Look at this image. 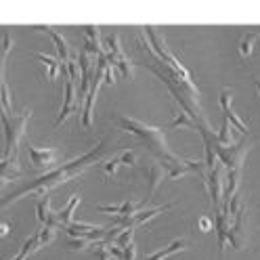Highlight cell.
<instances>
[{"label":"cell","mask_w":260,"mask_h":260,"mask_svg":"<svg viewBox=\"0 0 260 260\" xmlns=\"http://www.w3.org/2000/svg\"><path fill=\"white\" fill-rule=\"evenodd\" d=\"M103 153H105V141H101V143L96 145L94 149H90L86 155L76 157V159L70 161V164H65V166H61V168H57V170H53V172H48V174H42V176L36 178L34 183H29L27 187H23V189H19V191L7 195L5 202H3V208L11 206L13 202H17L19 198H23V195H27V193H34V195H38V198H44L48 189L59 187V185H63V183L72 181V178H76L80 172L88 170L96 159L103 157Z\"/></svg>","instance_id":"cell-1"},{"label":"cell","mask_w":260,"mask_h":260,"mask_svg":"<svg viewBox=\"0 0 260 260\" xmlns=\"http://www.w3.org/2000/svg\"><path fill=\"white\" fill-rule=\"evenodd\" d=\"M113 122H116L120 126V130H124V133L135 135L155 157L161 159V164H164L168 170L174 168V166H178V164H183V159L170 151L168 143L164 139V130H161V128L149 126V124H145V122L128 118V116H113Z\"/></svg>","instance_id":"cell-2"},{"label":"cell","mask_w":260,"mask_h":260,"mask_svg":"<svg viewBox=\"0 0 260 260\" xmlns=\"http://www.w3.org/2000/svg\"><path fill=\"white\" fill-rule=\"evenodd\" d=\"M27 120H29V109H23L19 116H7V113H3V126H5V135H7V145H5L3 157H11L17 153V145L25 133Z\"/></svg>","instance_id":"cell-3"},{"label":"cell","mask_w":260,"mask_h":260,"mask_svg":"<svg viewBox=\"0 0 260 260\" xmlns=\"http://www.w3.org/2000/svg\"><path fill=\"white\" fill-rule=\"evenodd\" d=\"M214 151L222 161V166H226V170H241L243 157H246V151H248V139H243L241 143H233L229 147H222V145L216 143Z\"/></svg>","instance_id":"cell-4"},{"label":"cell","mask_w":260,"mask_h":260,"mask_svg":"<svg viewBox=\"0 0 260 260\" xmlns=\"http://www.w3.org/2000/svg\"><path fill=\"white\" fill-rule=\"evenodd\" d=\"M74 80L68 76L65 78V99H63V107H61V111H59V118L55 120V128H59L65 120H68L72 113L76 111V107L80 105V99H78V94H76V88H74Z\"/></svg>","instance_id":"cell-5"},{"label":"cell","mask_w":260,"mask_h":260,"mask_svg":"<svg viewBox=\"0 0 260 260\" xmlns=\"http://www.w3.org/2000/svg\"><path fill=\"white\" fill-rule=\"evenodd\" d=\"M206 189L212 198V204H214V210H220V200H222V161L208 170V176H206Z\"/></svg>","instance_id":"cell-6"},{"label":"cell","mask_w":260,"mask_h":260,"mask_svg":"<svg viewBox=\"0 0 260 260\" xmlns=\"http://www.w3.org/2000/svg\"><path fill=\"white\" fill-rule=\"evenodd\" d=\"M27 157L31 159L34 168L44 170V168H48V166L55 164L57 151H55V149H42V147H36V145L27 143Z\"/></svg>","instance_id":"cell-7"},{"label":"cell","mask_w":260,"mask_h":260,"mask_svg":"<svg viewBox=\"0 0 260 260\" xmlns=\"http://www.w3.org/2000/svg\"><path fill=\"white\" fill-rule=\"evenodd\" d=\"M143 172H145V176H147V183H149V193H147V200H149L155 193V189L159 187V183L164 181L166 170H164V164H155V161H151V164H147L143 168Z\"/></svg>","instance_id":"cell-8"},{"label":"cell","mask_w":260,"mask_h":260,"mask_svg":"<svg viewBox=\"0 0 260 260\" xmlns=\"http://www.w3.org/2000/svg\"><path fill=\"white\" fill-rule=\"evenodd\" d=\"M19 157L17 153L11 155V157H3V164H0V174H3V183H9V181H17L21 176V170H19Z\"/></svg>","instance_id":"cell-9"},{"label":"cell","mask_w":260,"mask_h":260,"mask_svg":"<svg viewBox=\"0 0 260 260\" xmlns=\"http://www.w3.org/2000/svg\"><path fill=\"white\" fill-rule=\"evenodd\" d=\"M220 105H222V111H224V118L229 120L239 133H243V135H248V126L243 124L239 118H237V113L231 109V92L229 90H224L222 94H220Z\"/></svg>","instance_id":"cell-10"},{"label":"cell","mask_w":260,"mask_h":260,"mask_svg":"<svg viewBox=\"0 0 260 260\" xmlns=\"http://www.w3.org/2000/svg\"><path fill=\"white\" fill-rule=\"evenodd\" d=\"M36 29H42V31H46V34H48V36H51V38L55 40V46H57L59 59H61L63 63H70V46H68V42H65V38L59 34V31H57L55 27H48V25H36Z\"/></svg>","instance_id":"cell-11"},{"label":"cell","mask_w":260,"mask_h":260,"mask_svg":"<svg viewBox=\"0 0 260 260\" xmlns=\"http://www.w3.org/2000/svg\"><path fill=\"white\" fill-rule=\"evenodd\" d=\"M183 248H187V241H185V239H174L168 248L159 250V252H155V254H149L145 260H164V258H168V256H172V254H176V252H181Z\"/></svg>","instance_id":"cell-12"},{"label":"cell","mask_w":260,"mask_h":260,"mask_svg":"<svg viewBox=\"0 0 260 260\" xmlns=\"http://www.w3.org/2000/svg\"><path fill=\"white\" fill-rule=\"evenodd\" d=\"M36 59L44 63L46 78H48V80H55V78H57V72H59V61L53 59V57H48V55H42V53H36Z\"/></svg>","instance_id":"cell-13"},{"label":"cell","mask_w":260,"mask_h":260,"mask_svg":"<svg viewBox=\"0 0 260 260\" xmlns=\"http://www.w3.org/2000/svg\"><path fill=\"white\" fill-rule=\"evenodd\" d=\"M78 204H80V198H78V195L74 193V195H72V198H70V204H68V206H65V208L61 210V212H57V214H59V220L63 222V226L72 222V216H74V210L78 208Z\"/></svg>","instance_id":"cell-14"},{"label":"cell","mask_w":260,"mask_h":260,"mask_svg":"<svg viewBox=\"0 0 260 260\" xmlns=\"http://www.w3.org/2000/svg\"><path fill=\"white\" fill-rule=\"evenodd\" d=\"M178 126H187V128H198V122H195L187 111H181V113H176V118L168 124V128H178Z\"/></svg>","instance_id":"cell-15"},{"label":"cell","mask_w":260,"mask_h":260,"mask_svg":"<svg viewBox=\"0 0 260 260\" xmlns=\"http://www.w3.org/2000/svg\"><path fill=\"white\" fill-rule=\"evenodd\" d=\"M51 202H48V198L44 195V198H40L38 200V204H36V214H38V220L40 222H44L46 224V220H48V216H51Z\"/></svg>","instance_id":"cell-16"},{"label":"cell","mask_w":260,"mask_h":260,"mask_svg":"<svg viewBox=\"0 0 260 260\" xmlns=\"http://www.w3.org/2000/svg\"><path fill=\"white\" fill-rule=\"evenodd\" d=\"M254 42H256V34H246L239 42V55L241 57H248L254 48Z\"/></svg>","instance_id":"cell-17"},{"label":"cell","mask_w":260,"mask_h":260,"mask_svg":"<svg viewBox=\"0 0 260 260\" xmlns=\"http://www.w3.org/2000/svg\"><path fill=\"white\" fill-rule=\"evenodd\" d=\"M94 258L96 260H111V252H109V243L103 241V243H96L94 246Z\"/></svg>","instance_id":"cell-18"},{"label":"cell","mask_w":260,"mask_h":260,"mask_svg":"<svg viewBox=\"0 0 260 260\" xmlns=\"http://www.w3.org/2000/svg\"><path fill=\"white\" fill-rule=\"evenodd\" d=\"M70 250H86L88 246H90V239H86V237H72L68 243H65Z\"/></svg>","instance_id":"cell-19"},{"label":"cell","mask_w":260,"mask_h":260,"mask_svg":"<svg viewBox=\"0 0 260 260\" xmlns=\"http://www.w3.org/2000/svg\"><path fill=\"white\" fill-rule=\"evenodd\" d=\"M118 161H120V166H135L137 164V153L133 149H126L124 153L118 155Z\"/></svg>","instance_id":"cell-20"},{"label":"cell","mask_w":260,"mask_h":260,"mask_svg":"<svg viewBox=\"0 0 260 260\" xmlns=\"http://www.w3.org/2000/svg\"><path fill=\"white\" fill-rule=\"evenodd\" d=\"M3 113H7V116H11V94H9V86L5 82V76H3Z\"/></svg>","instance_id":"cell-21"},{"label":"cell","mask_w":260,"mask_h":260,"mask_svg":"<svg viewBox=\"0 0 260 260\" xmlns=\"http://www.w3.org/2000/svg\"><path fill=\"white\" fill-rule=\"evenodd\" d=\"M55 231H57V229H53V226H44L42 231H38L40 246H44V243H48V241H53V237H55Z\"/></svg>","instance_id":"cell-22"},{"label":"cell","mask_w":260,"mask_h":260,"mask_svg":"<svg viewBox=\"0 0 260 260\" xmlns=\"http://www.w3.org/2000/svg\"><path fill=\"white\" fill-rule=\"evenodd\" d=\"M116 243H118V246L124 250L126 246H128V243H133V229H124L120 235H118V239H116Z\"/></svg>","instance_id":"cell-23"},{"label":"cell","mask_w":260,"mask_h":260,"mask_svg":"<svg viewBox=\"0 0 260 260\" xmlns=\"http://www.w3.org/2000/svg\"><path fill=\"white\" fill-rule=\"evenodd\" d=\"M118 168H120V161H118V157H113V159H109L107 164H103V172L107 174V176H113L118 172Z\"/></svg>","instance_id":"cell-24"},{"label":"cell","mask_w":260,"mask_h":260,"mask_svg":"<svg viewBox=\"0 0 260 260\" xmlns=\"http://www.w3.org/2000/svg\"><path fill=\"white\" fill-rule=\"evenodd\" d=\"M3 68H5V63H7V57H9V53H11V46H13V38H11V34H5V38H3Z\"/></svg>","instance_id":"cell-25"},{"label":"cell","mask_w":260,"mask_h":260,"mask_svg":"<svg viewBox=\"0 0 260 260\" xmlns=\"http://www.w3.org/2000/svg\"><path fill=\"white\" fill-rule=\"evenodd\" d=\"M124 260H137V248H135V241L128 243L124 248Z\"/></svg>","instance_id":"cell-26"},{"label":"cell","mask_w":260,"mask_h":260,"mask_svg":"<svg viewBox=\"0 0 260 260\" xmlns=\"http://www.w3.org/2000/svg\"><path fill=\"white\" fill-rule=\"evenodd\" d=\"M198 229H200V231H204V233L212 229V222H210V218L200 216V218H198Z\"/></svg>","instance_id":"cell-27"},{"label":"cell","mask_w":260,"mask_h":260,"mask_svg":"<svg viewBox=\"0 0 260 260\" xmlns=\"http://www.w3.org/2000/svg\"><path fill=\"white\" fill-rule=\"evenodd\" d=\"M105 80H107V84H116V76H113V68H107V72H105Z\"/></svg>","instance_id":"cell-28"},{"label":"cell","mask_w":260,"mask_h":260,"mask_svg":"<svg viewBox=\"0 0 260 260\" xmlns=\"http://www.w3.org/2000/svg\"><path fill=\"white\" fill-rule=\"evenodd\" d=\"M9 231H11V224H9V222H5L3 226H0V235H3V237L9 235Z\"/></svg>","instance_id":"cell-29"},{"label":"cell","mask_w":260,"mask_h":260,"mask_svg":"<svg viewBox=\"0 0 260 260\" xmlns=\"http://www.w3.org/2000/svg\"><path fill=\"white\" fill-rule=\"evenodd\" d=\"M254 82H256V88H258V92H260V80H258V78H254Z\"/></svg>","instance_id":"cell-30"},{"label":"cell","mask_w":260,"mask_h":260,"mask_svg":"<svg viewBox=\"0 0 260 260\" xmlns=\"http://www.w3.org/2000/svg\"><path fill=\"white\" fill-rule=\"evenodd\" d=\"M258 31H260V27H258Z\"/></svg>","instance_id":"cell-31"}]
</instances>
